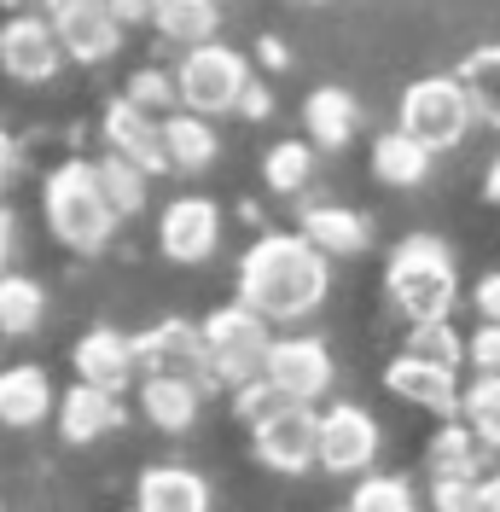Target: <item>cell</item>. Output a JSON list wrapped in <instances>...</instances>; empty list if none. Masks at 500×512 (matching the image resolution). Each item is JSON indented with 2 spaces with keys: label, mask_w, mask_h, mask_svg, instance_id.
<instances>
[{
  "label": "cell",
  "mask_w": 500,
  "mask_h": 512,
  "mask_svg": "<svg viewBox=\"0 0 500 512\" xmlns=\"http://www.w3.org/2000/svg\"><path fill=\"white\" fill-rule=\"evenodd\" d=\"M326 291H332V256L303 227L297 233H262L239 262V303H250L274 326L309 320L326 303Z\"/></svg>",
  "instance_id": "1"
},
{
  "label": "cell",
  "mask_w": 500,
  "mask_h": 512,
  "mask_svg": "<svg viewBox=\"0 0 500 512\" xmlns=\"http://www.w3.org/2000/svg\"><path fill=\"white\" fill-rule=\"evenodd\" d=\"M384 297H390V309H396L407 326H419V320H448L454 315V297H460L454 251L442 245L437 233H407L402 245L390 251Z\"/></svg>",
  "instance_id": "2"
},
{
  "label": "cell",
  "mask_w": 500,
  "mask_h": 512,
  "mask_svg": "<svg viewBox=\"0 0 500 512\" xmlns=\"http://www.w3.org/2000/svg\"><path fill=\"white\" fill-rule=\"evenodd\" d=\"M41 210H47V227H53V239L70 245L76 256H94L111 245V233H117V210H111V198L99 187V169L94 163H59L53 175H47V187H41Z\"/></svg>",
  "instance_id": "3"
},
{
  "label": "cell",
  "mask_w": 500,
  "mask_h": 512,
  "mask_svg": "<svg viewBox=\"0 0 500 512\" xmlns=\"http://www.w3.org/2000/svg\"><path fill=\"white\" fill-rule=\"evenodd\" d=\"M274 320L256 315L250 303H227L216 315H204V361H210V384H227V390H239V384L262 379V367H268V350H274V332H268Z\"/></svg>",
  "instance_id": "4"
},
{
  "label": "cell",
  "mask_w": 500,
  "mask_h": 512,
  "mask_svg": "<svg viewBox=\"0 0 500 512\" xmlns=\"http://www.w3.org/2000/svg\"><path fill=\"white\" fill-rule=\"evenodd\" d=\"M175 82H181V105L187 111H198V117H227V111H239V99L250 88V64H245V53H233L221 41H204V47H187L181 53Z\"/></svg>",
  "instance_id": "5"
},
{
  "label": "cell",
  "mask_w": 500,
  "mask_h": 512,
  "mask_svg": "<svg viewBox=\"0 0 500 512\" xmlns=\"http://www.w3.org/2000/svg\"><path fill=\"white\" fill-rule=\"evenodd\" d=\"M413 140H425L431 152H448V146H460L466 140V128L477 123V111H471L466 88H460V76H419V82H407L402 94V111H396Z\"/></svg>",
  "instance_id": "6"
},
{
  "label": "cell",
  "mask_w": 500,
  "mask_h": 512,
  "mask_svg": "<svg viewBox=\"0 0 500 512\" xmlns=\"http://www.w3.org/2000/svg\"><path fill=\"white\" fill-rule=\"evenodd\" d=\"M250 448L268 472L280 478H303L309 466H320V414L309 402H280L268 419L250 425Z\"/></svg>",
  "instance_id": "7"
},
{
  "label": "cell",
  "mask_w": 500,
  "mask_h": 512,
  "mask_svg": "<svg viewBox=\"0 0 500 512\" xmlns=\"http://www.w3.org/2000/svg\"><path fill=\"white\" fill-rule=\"evenodd\" d=\"M134 355H140V379H198L210 390L204 326L192 320H157L146 332H134Z\"/></svg>",
  "instance_id": "8"
},
{
  "label": "cell",
  "mask_w": 500,
  "mask_h": 512,
  "mask_svg": "<svg viewBox=\"0 0 500 512\" xmlns=\"http://www.w3.org/2000/svg\"><path fill=\"white\" fill-rule=\"evenodd\" d=\"M59 64H64V41L47 12H12L0 24V70L12 82H30V88L35 82H53Z\"/></svg>",
  "instance_id": "9"
},
{
  "label": "cell",
  "mask_w": 500,
  "mask_h": 512,
  "mask_svg": "<svg viewBox=\"0 0 500 512\" xmlns=\"http://www.w3.org/2000/svg\"><path fill=\"white\" fill-rule=\"evenodd\" d=\"M41 12L53 18L64 53L76 64H99L123 47V18L111 0H41Z\"/></svg>",
  "instance_id": "10"
},
{
  "label": "cell",
  "mask_w": 500,
  "mask_h": 512,
  "mask_svg": "<svg viewBox=\"0 0 500 512\" xmlns=\"http://www.w3.org/2000/svg\"><path fill=\"white\" fill-rule=\"evenodd\" d=\"M378 460V419L355 402H332L320 414V466L332 478H367Z\"/></svg>",
  "instance_id": "11"
},
{
  "label": "cell",
  "mask_w": 500,
  "mask_h": 512,
  "mask_svg": "<svg viewBox=\"0 0 500 512\" xmlns=\"http://www.w3.org/2000/svg\"><path fill=\"white\" fill-rule=\"evenodd\" d=\"M384 390L413 402V408H431L442 419H460V408H466V390L454 379V367L448 361H431V355H413V350H402L384 367Z\"/></svg>",
  "instance_id": "12"
},
{
  "label": "cell",
  "mask_w": 500,
  "mask_h": 512,
  "mask_svg": "<svg viewBox=\"0 0 500 512\" xmlns=\"http://www.w3.org/2000/svg\"><path fill=\"white\" fill-rule=\"evenodd\" d=\"M262 379L274 384L285 402H309L314 408V402L332 390V355H326L320 338H274Z\"/></svg>",
  "instance_id": "13"
},
{
  "label": "cell",
  "mask_w": 500,
  "mask_h": 512,
  "mask_svg": "<svg viewBox=\"0 0 500 512\" xmlns=\"http://www.w3.org/2000/svg\"><path fill=\"white\" fill-rule=\"evenodd\" d=\"M157 245H163L169 262H181V268L210 262L216 245H221V210L210 198H198V192L175 198V204L163 210V222H157Z\"/></svg>",
  "instance_id": "14"
},
{
  "label": "cell",
  "mask_w": 500,
  "mask_h": 512,
  "mask_svg": "<svg viewBox=\"0 0 500 512\" xmlns=\"http://www.w3.org/2000/svg\"><path fill=\"white\" fill-rule=\"evenodd\" d=\"M105 146L117 152V158H128V163H140L146 175H163L169 169V152H163V123H157L146 105H134V99H111L105 105Z\"/></svg>",
  "instance_id": "15"
},
{
  "label": "cell",
  "mask_w": 500,
  "mask_h": 512,
  "mask_svg": "<svg viewBox=\"0 0 500 512\" xmlns=\"http://www.w3.org/2000/svg\"><path fill=\"white\" fill-rule=\"evenodd\" d=\"M76 379L82 384H99V390H111V396H123L134 373H140V355H134V338L117 332V326H94V332H82L76 338Z\"/></svg>",
  "instance_id": "16"
},
{
  "label": "cell",
  "mask_w": 500,
  "mask_h": 512,
  "mask_svg": "<svg viewBox=\"0 0 500 512\" xmlns=\"http://www.w3.org/2000/svg\"><path fill=\"white\" fill-rule=\"evenodd\" d=\"M47 414H59L53 379H47L35 361L0 367V425H6V431H35Z\"/></svg>",
  "instance_id": "17"
},
{
  "label": "cell",
  "mask_w": 500,
  "mask_h": 512,
  "mask_svg": "<svg viewBox=\"0 0 500 512\" xmlns=\"http://www.w3.org/2000/svg\"><path fill=\"white\" fill-rule=\"evenodd\" d=\"M123 425V408H117V396L111 390H99V384H70L59 396V437L64 443H99L105 431H117Z\"/></svg>",
  "instance_id": "18"
},
{
  "label": "cell",
  "mask_w": 500,
  "mask_h": 512,
  "mask_svg": "<svg viewBox=\"0 0 500 512\" xmlns=\"http://www.w3.org/2000/svg\"><path fill=\"white\" fill-rule=\"evenodd\" d=\"M134 512H210V483L192 466H146L134 489Z\"/></svg>",
  "instance_id": "19"
},
{
  "label": "cell",
  "mask_w": 500,
  "mask_h": 512,
  "mask_svg": "<svg viewBox=\"0 0 500 512\" xmlns=\"http://www.w3.org/2000/svg\"><path fill=\"white\" fill-rule=\"evenodd\" d=\"M140 408L157 431L181 437L198 425V408H204V384L198 379H140Z\"/></svg>",
  "instance_id": "20"
},
{
  "label": "cell",
  "mask_w": 500,
  "mask_h": 512,
  "mask_svg": "<svg viewBox=\"0 0 500 512\" xmlns=\"http://www.w3.org/2000/svg\"><path fill=\"white\" fill-rule=\"evenodd\" d=\"M163 152H169V169L198 175V169L216 163L221 140H216V128H210V117H198V111H169V117H163Z\"/></svg>",
  "instance_id": "21"
},
{
  "label": "cell",
  "mask_w": 500,
  "mask_h": 512,
  "mask_svg": "<svg viewBox=\"0 0 500 512\" xmlns=\"http://www.w3.org/2000/svg\"><path fill=\"white\" fill-rule=\"evenodd\" d=\"M303 128H309V146L344 152L349 140H355V94H344V88H314L303 99Z\"/></svg>",
  "instance_id": "22"
},
{
  "label": "cell",
  "mask_w": 500,
  "mask_h": 512,
  "mask_svg": "<svg viewBox=\"0 0 500 512\" xmlns=\"http://www.w3.org/2000/svg\"><path fill=\"white\" fill-rule=\"evenodd\" d=\"M431 146L425 140H413L407 128H390V134H378L373 140V175L384 187H419L425 175H431Z\"/></svg>",
  "instance_id": "23"
},
{
  "label": "cell",
  "mask_w": 500,
  "mask_h": 512,
  "mask_svg": "<svg viewBox=\"0 0 500 512\" xmlns=\"http://www.w3.org/2000/svg\"><path fill=\"white\" fill-rule=\"evenodd\" d=\"M152 24L175 47H204L221 30V0H157Z\"/></svg>",
  "instance_id": "24"
},
{
  "label": "cell",
  "mask_w": 500,
  "mask_h": 512,
  "mask_svg": "<svg viewBox=\"0 0 500 512\" xmlns=\"http://www.w3.org/2000/svg\"><path fill=\"white\" fill-rule=\"evenodd\" d=\"M483 437L466 419H442V431L431 437V478H483Z\"/></svg>",
  "instance_id": "25"
},
{
  "label": "cell",
  "mask_w": 500,
  "mask_h": 512,
  "mask_svg": "<svg viewBox=\"0 0 500 512\" xmlns=\"http://www.w3.org/2000/svg\"><path fill=\"white\" fill-rule=\"evenodd\" d=\"M303 233H309L326 256H361L367 239H373L367 216H361V210H344V204H320V210H309V216H303Z\"/></svg>",
  "instance_id": "26"
},
{
  "label": "cell",
  "mask_w": 500,
  "mask_h": 512,
  "mask_svg": "<svg viewBox=\"0 0 500 512\" xmlns=\"http://www.w3.org/2000/svg\"><path fill=\"white\" fill-rule=\"evenodd\" d=\"M454 76H460V88H466L477 123L500 128V41H489V47H471Z\"/></svg>",
  "instance_id": "27"
},
{
  "label": "cell",
  "mask_w": 500,
  "mask_h": 512,
  "mask_svg": "<svg viewBox=\"0 0 500 512\" xmlns=\"http://www.w3.org/2000/svg\"><path fill=\"white\" fill-rule=\"evenodd\" d=\"M47 315V291L30 274H0V332L6 338H30Z\"/></svg>",
  "instance_id": "28"
},
{
  "label": "cell",
  "mask_w": 500,
  "mask_h": 512,
  "mask_svg": "<svg viewBox=\"0 0 500 512\" xmlns=\"http://www.w3.org/2000/svg\"><path fill=\"white\" fill-rule=\"evenodd\" d=\"M94 169H99V187H105V198H111V210H117L123 222L146 210V169H140V163H128V158L111 152V158L94 163Z\"/></svg>",
  "instance_id": "29"
},
{
  "label": "cell",
  "mask_w": 500,
  "mask_h": 512,
  "mask_svg": "<svg viewBox=\"0 0 500 512\" xmlns=\"http://www.w3.org/2000/svg\"><path fill=\"white\" fill-rule=\"evenodd\" d=\"M349 512H419L413 501V483L396 472H367V478L349 489Z\"/></svg>",
  "instance_id": "30"
},
{
  "label": "cell",
  "mask_w": 500,
  "mask_h": 512,
  "mask_svg": "<svg viewBox=\"0 0 500 512\" xmlns=\"http://www.w3.org/2000/svg\"><path fill=\"white\" fill-rule=\"evenodd\" d=\"M314 175V146H303V140H280V146H268V158H262V181L274 192H297L309 187Z\"/></svg>",
  "instance_id": "31"
},
{
  "label": "cell",
  "mask_w": 500,
  "mask_h": 512,
  "mask_svg": "<svg viewBox=\"0 0 500 512\" xmlns=\"http://www.w3.org/2000/svg\"><path fill=\"white\" fill-rule=\"evenodd\" d=\"M460 419H466L489 448H500V373H477V379H471Z\"/></svg>",
  "instance_id": "32"
},
{
  "label": "cell",
  "mask_w": 500,
  "mask_h": 512,
  "mask_svg": "<svg viewBox=\"0 0 500 512\" xmlns=\"http://www.w3.org/2000/svg\"><path fill=\"white\" fill-rule=\"evenodd\" d=\"M407 350H413V355H431V361H448V367H460V361H466V338H460L448 320H419V326H407Z\"/></svg>",
  "instance_id": "33"
},
{
  "label": "cell",
  "mask_w": 500,
  "mask_h": 512,
  "mask_svg": "<svg viewBox=\"0 0 500 512\" xmlns=\"http://www.w3.org/2000/svg\"><path fill=\"white\" fill-rule=\"evenodd\" d=\"M128 99H134V105H146L152 117H169V105L181 99V82H175V76H163V70H140V76L128 82Z\"/></svg>",
  "instance_id": "34"
},
{
  "label": "cell",
  "mask_w": 500,
  "mask_h": 512,
  "mask_svg": "<svg viewBox=\"0 0 500 512\" xmlns=\"http://www.w3.org/2000/svg\"><path fill=\"white\" fill-rule=\"evenodd\" d=\"M477 483L483 478H431V507L437 512H477Z\"/></svg>",
  "instance_id": "35"
},
{
  "label": "cell",
  "mask_w": 500,
  "mask_h": 512,
  "mask_svg": "<svg viewBox=\"0 0 500 512\" xmlns=\"http://www.w3.org/2000/svg\"><path fill=\"white\" fill-rule=\"evenodd\" d=\"M466 361L477 367V373H500V326H495V320H483V326L471 332Z\"/></svg>",
  "instance_id": "36"
},
{
  "label": "cell",
  "mask_w": 500,
  "mask_h": 512,
  "mask_svg": "<svg viewBox=\"0 0 500 512\" xmlns=\"http://www.w3.org/2000/svg\"><path fill=\"white\" fill-rule=\"evenodd\" d=\"M471 309H477L483 320H495V326H500V274H483V280L471 286Z\"/></svg>",
  "instance_id": "37"
},
{
  "label": "cell",
  "mask_w": 500,
  "mask_h": 512,
  "mask_svg": "<svg viewBox=\"0 0 500 512\" xmlns=\"http://www.w3.org/2000/svg\"><path fill=\"white\" fill-rule=\"evenodd\" d=\"M12 256H18V216L0 204V274H12Z\"/></svg>",
  "instance_id": "38"
},
{
  "label": "cell",
  "mask_w": 500,
  "mask_h": 512,
  "mask_svg": "<svg viewBox=\"0 0 500 512\" xmlns=\"http://www.w3.org/2000/svg\"><path fill=\"white\" fill-rule=\"evenodd\" d=\"M268 105H274V99H268V88H262V82H250V88H245V99H239V117H250V123H262V117H268Z\"/></svg>",
  "instance_id": "39"
},
{
  "label": "cell",
  "mask_w": 500,
  "mask_h": 512,
  "mask_svg": "<svg viewBox=\"0 0 500 512\" xmlns=\"http://www.w3.org/2000/svg\"><path fill=\"white\" fill-rule=\"evenodd\" d=\"M111 6H117V18H123V24H140V18H152V12H157V0H111Z\"/></svg>",
  "instance_id": "40"
},
{
  "label": "cell",
  "mask_w": 500,
  "mask_h": 512,
  "mask_svg": "<svg viewBox=\"0 0 500 512\" xmlns=\"http://www.w3.org/2000/svg\"><path fill=\"white\" fill-rule=\"evenodd\" d=\"M477 512H500V478L477 483Z\"/></svg>",
  "instance_id": "41"
},
{
  "label": "cell",
  "mask_w": 500,
  "mask_h": 512,
  "mask_svg": "<svg viewBox=\"0 0 500 512\" xmlns=\"http://www.w3.org/2000/svg\"><path fill=\"white\" fill-rule=\"evenodd\" d=\"M12 163H18V146H12V134L0 128V187L12 181Z\"/></svg>",
  "instance_id": "42"
},
{
  "label": "cell",
  "mask_w": 500,
  "mask_h": 512,
  "mask_svg": "<svg viewBox=\"0 0 500 512\" xmlns=\"http://www.w3.org/2000/svg\"><path fill=\"white\" fill-rule=\"evenodd\" d=\"M483 198H489V204L500 210V158L489 163V175H483Z\"/></svg>",
  "instance_id": "43"
}]
</instances>
